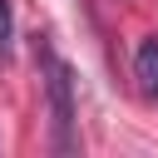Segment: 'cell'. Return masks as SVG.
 <instances>
[{
    "label": "cell",
    "mask_w": 158,
    "mask_h": 158,
    "mask_svg": "<svg viewBox=\"0 0 158 158\" xmlns=\"http://www.w3.org/2000/svg\"><path fill=\"white\" fill-rule=\"evenodd\" d=\"M40 64H44V99H49V148H54V153H74V148H79L74 74H69V64H64L54 49H44Z\"/></svg>",
    "instance_id": "6da1fadb"
},
{
    "label": "cell",
    "mask_w": 158,
    "mask_h": 158,
    "mask_svg": "<svg viewBox=\"0 0 158 158\" xmlns=\"http://www.w3.org/2000/svg\"><path fill=\"white\" fill-rule=\"evenodd\" d=\"M133 79L143 89V99H158V35H148L133 54Z\"/></svg>",
    "instance_id": "7a4b0ae2"
},
{
    "label": "cell",
    "mask_w": 158,
    "mask_h": 158,
    "mask_svg": "<svg viewBox=\"0 0 158 158\" xmlns=\"http://www.w3.org/2000/svg\"><path fill=\"white\" fill-rule=\"evenodd\" d=\"M10 40H15V20H10V0H0V64H10Z\"/></svg>",
    "instance_id": "3957f363"
}]
</instances>
